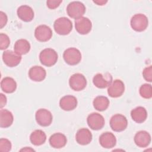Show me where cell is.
<instances>
[{
    "label": "cell",
    "mask_w": 152,
    "mask_h": 152,
    "mask_svg": "<svg viewBox=\"0 0 152 152\" xmlns=\"http://www.w3.org/2000/svg\"><path fill=\"white\" fill-rule=\"evenodd\" d=\"M72 27L71 21L65 17L58 18L53 23L55 31L57 34L62 36L68 34L72 31Z\"/></svg>",
    "instance_id": "6da1fadb"
},
{
    "label": "cell",
    "mask_w": 152,
    "mask_h": 152,
    "mask_svg": "<svg viewBox=\"0 0 152 152\" xmlns=\"http://www.w3.org/2000/svg\"><path fill=\"white\" fill-rule=\"evenodd\" d=\"M58 59L57 52L52 48H46L42 50L39 54V60L43 65L52 66L54 65Z\"/></svg>",
    "instance_id": "7a4b0ae2"
},
{
    "label": "cell",
    "mask_w": 152,
    "mask_h": 152,
    "mask_svg": "<svg viewBox=\"0 0 152 152\" xmlns=\"http://www.w3.org/2000/svg\"><path fill=\"white\" fill-rule=\"evenodd\" d=\"M130 24L131 28L134 31L141 32L147 28L148 20L147 17L143 14H136L132 17Z\"/></svg>",
    "instance_id": "3957f363"
},
{
    "label": "cell",
    "mask_w": 152,
    "mask_h": 152,
    "mask_svg": "<svg viewBox=\"0 0 152 152\" xmlns=\"http://www.w3.org/2000/svg\"><path fill=\"white\" fill-rule=\"evenodd\" d=\"M66 12L71 18L77 19L85 14L86 7L80 1H72L67 5Z\"/></svg>",
    "instance_id": "277c9868"
},
{
    "label": "cell",
    "mask_w": 152,
    "mask_h": 152,
    "mask_svg": "<svg viewBox=\"0 0 152 152\" xmlns=\"http://www.w3.org/2000/svg\"><path fill=\"white\" fill-rule=\"evenodd\" d=\"M81 58L80 51L75 48H69L63 53V58L65 62L69 65L78 64L81 60Z\"/></svg>",
    "instance_id": "5b68a950"
},
{
    "label": "cell",
    "mask_w": 152,
    "mask_h": 152,
    "mask_svg": "<svg viewBox=\"0 0 152 152\" xmlns=\"http://www.w3.org/2000/svg\"><path fill=\"white\" fill-rule=\"evenodd\" d=\"M111 129L115 132H122L128 126L126 118L122 114H115L113 115L109 122Z\"/></svg>",
    "instance_id": "8992f818"
},
{
    "label": "cell",
    "mask_w": 152,
    "mask_h": 152,
    "mask_svg": "<svg viewBox=\"0 0 152 152\" xmlns=\"http://www.w3.org/2000/svg\"><path fill=\"white\" fill-rule=\"evenodd\" d=\"M69 85L71 89L76 91L84 90L87 86V80L81 73L72 74L69 79Z\"/></svg>",
    "instance_id": "52a82bcc"
},
{
    "label": "cell",
    "mask_w": 152,
    "mask_h": 152,
    "mask_svg": "<svg viewBox=\"0 0 152 152\" xmlns=\"http://www.w3.org/2000/svg\"><path fill=\"white\" fill-rule=\"evenodd\" d=\"M35 119L39 125L48 126L52 122L53 116L51 112L48 109H39L36 112Z\"/></svg>",
    "instance_id": "ba28073f"
},
{
    "label": "cell",
    "mask_w": 152,
    "mask_h": 152,
    "mask_svg": "<svg viewBox=\"0 0 152 152\" xmlns=\"http://www.w3.org/2000/svg\"><path fill=\"white\" fill-rule=\"evenodd\" d=\"M88 126L93 130H100L104 125L105 121L103 116L99 113L93 112L88 115L87 118Z\"/></svg>",
    "instance_id": "9c48e42d"
},
{
    "label": "cell",
    "mask_w": 152,
    "mask_h": 152,
    "mask_svg": "<svg viewBox=\"0 0 152 152\" xmlns=\"http://www.w3.org/2000/svg\"><path fill=\"white\" fill-rule=\"evenodd\" d=\"M34 37L39 42H46L52 38V31L47 25L42 24L36 28L34 30Z\"/></svg>",
    "instance_id": "30bf717a"
},
{
    "label": "cell",
    "mask_w": 152,
    "mask_h": 152,
    "mask_svg": "<svg viewBox=\"0 0 152 152\" xmlns=\"http://www.w3.org/2000/svg\"><path fill=\"white\" fill-rule=\"evenodd\" d=\"M125 91V84L121 80H115L112 81L107 88L109 96L113 98L121 97Z\"/></svg>",
    "instance_id": "8fae6325"
},
{
    "label": "cell",
    "mask_w": 152,
    "mask_h": 152,
    "mask_svg": "<svg viewBox=\"0 0 152 152\" xmlns=\"http://www.w3.org/2000/svg\"><path fill=\"white\" fill-rule=\"evenodd\" d=\"M75 28L80 34L85 35L90 32L92 28V23L87 17H81L75 20Z\"/></svg>",
    "instance_id": "7c38bea8"
},
{
    "label": "cell",
    "mask_w": 152,
    "mask_h": 152,
    "mask_svg": "<svg viewBox=\"0 0 152 152\" xmlns=\"http://www.w3.org/2000/svg\"><path fill=\"white\" fill-rule=\"evenodd\" d=\"M21 56L15 52L7 50L2 53V60L4 64L9 67H15L17 66L21 61Z\"/></svg>",
    "instance_id": "4fadbf2b"
},
{
    "label": "cell",
    "mask_w": 152,
    "mask_h": 152,
    "mask_svg": "<svg viewBox=\"0 0 152 152\" xmlns=\"http://www.w3.org/2000/svg\"><path fill=\"white\" fill-rule=\"evenodd\" d=\"M112 81V77L109 73L104 75L98 73L96 74L93 78V84L99 88H104L108 87Z\"/></svg>",
    "instance_id": "5bb4252c"
},
{
    "label": "cell",
    "mask_w": 152,
    "mask_h": 152,
    "mask_svg": "<svg viewBox=\"0 0 152 152\" xmlns=\"http://www.w3.org/2000/svg\"><path fill=\"white\" fill-rule=\"evenodd\" d=\"M135 144L141 148L147 147L151 142V138L150 134L146 131H140L137 132L134 138Z\"/></svg>",
    "instance_id": "9a60e30c"
},
{
    "label": "cell",
    "mask_w": 152,
    "mask_h": 152,
    "mask_svg": "<svg viewBox=\"0 0 152 152\" xmlns=\"http://www.w3.org/2000/svg\"><path fill=\"white\" fill-rule=\"evenodd\" d=\"M77 99L72 95H66L59 100L60 107L65 111H71L75 109L77 106Z\"/></svg>",
    "instance_id": "2e32d148"
},
{
    "label": "cell",
    "mask_w": 152,
    "mask_h": 152,
    "mask_svg": "<svg viewBox=\"0 0 152 152\" xmlns=\"http://www.w3.org/2000/svg\"><path fill=\"white\" fill-rule=\"evenodd\" d=\"M92 134L90 131L85 128L78 129L75 135L77 142L81 145H86L90 144L92 140Z\"/></svg>",
    "instance_id": "e0dca14e"
},
{
    "label": "cell",
    "mask_w": 152,
    "mask_h": 152,
    "mask_svg": "<svg viewBox=\"0 0 152 152\" xmlns=\"http://www.w3.org/2000/svg\"><path fill=\"white\" fill-rule=\"evenodd\" d=\"M99 143L104 148H111L116 144V138L115 135L110 132H106L99 137Z\"/></svg>",
    "instance_id": "ac0fdd59"
},
{
    "label": "cell",
    "mask_w": 152,
    "mask_h": 152,
    "mask_svg": "<svg viewBox=\"0 0 152 152\" xmlns=\"http://www.w3.org/2000/svg\"><path fill=\"white\" fill-rule=\"evenodd\" d=\"M28 74L29 78L32 81L40 82L45 79L46 76V71L43 67L35 65L30 68Z\"/></svg>",
    "instance_id": "d6986e66"
},
{
    "label": "cell",
    "mask_w": 152,
    "mask_h": 152,
    "mask_svg": "<svg viewBox=\"0 0 152 152\" xmlns=\"http://www.w3.org/2000/svg\"><path fill=\"white\" fill-rule=\"evenodd\" d=\"M17 14L18 18L24 22H30L34 16L32 8L27 5H23L19 7L17 9Z\"/></svg>",
    "instance_id": "ffe728a7"
},
{
    "label": "cell",
    "mask_w": 152,
    "mask_h": 152,
    "mask_svg": "<svg viewBox=\"0 0 152 152\" xmlns=\"http://www.w3.org/2000/svg\"><path fill=\"white\" fill-rule=\"evenodd\" d=\"M49 142L52 147L54 148H61L66 144L67 138L64 134L56 132L50 137Z\"/></svg>",
    "instance_id": "44dd1931"
},
{
    "label": "cell",
    "mask_w": 152,
    "mask_h": 152,
    "mask_svg": "<svg viewBox=\"0 0 152 152\" xmlns=\"http://www.w3.org/2000/svg\"><path fill=\"white\" fill-rule=\"evenodd\" d=\"M131 116L136 123H142L147 118V110L142 106H138L131 111Z\"/></svg>",
    "instance_id": "7402d4cb"
},
{
    "label": "cell",
    "mask_w": 152,
    "mask_h": 152,
    "mask_svg": "<svg viewBox=\"0 0 152 152\" xmlns=\"http://www.w3.org/2000/svg\"><path fill=\"white\" fill-rule=\"evenodd\" d=\"M30 48L29 42L24 39L17 40L14 45V52L21 56L27 54L30 51Z\"/></svg>",
    "instance_id": "603a6c76"
},
{
    "label": "cell",
    "mask_w": 152,
    "mask_h": 152,
    "mask_svg": "<svg viewBox=\"0 0 152 152\" xmlns=\"http://www.w3.org/2000/svg\"><path fill=\"white\" fill-rule=\"evenodd\" d=\"M46 140V135L41 129H36L33 131L30 135V141L32 144L39 146L43 144Z\"/></svg>",
    "instance_id": "cb8c5ba5"
},
{
    "label": "cell",
    "mask_w": 152,
    "mask_h": 152,
    "mask_svg": "<svg viewBox=\"0 0 152 152\" xmlns=\"http://www.w3.org/2000/svg\"><path fill=\"white\" fill-rule=\"evenodd\" d=\"M14 117L12 113L7 109H1L0 110V126L8 128L13 123Z\"/></svg>",
    "instance_id": "d4e9b609"
},
{
    "label": "cell",
    "mask_w": 152,
    "mask_h": 152,
    "mask_svg": "<svg viewBox=\"0 0 152 152\" xmlns=\"http://www.w3.org/2000/svg\"><path fill=\"white\" fill-rule=\"evenodd\" d=\"M2 90L6 93H12L17 88V83L11 77H7L4 78L1 82Z\"/></svg>",
    "instance_id": "484cf974"
},
{
    "label": "cell",
    "mask_w": 152,
    "mask_h": 152,
    "mask_svg": "<svg viewBox=\"0 0 152 152\" xmlns=\"http://www.w3.org/2000/svg\"><path fill=\"white\" fill-rule=\"evenodd\" d=\"M109 100L106 96H99L94 98L93 104L94 109L98 111L102 112L106 110L109 106Z\"/></svg>",
    "instance_id": "4316f807"
},
{
    "label": "cell",
    "mask_w": 152,
    "mask_h": 152,
    "mask_svg": "<svg viewBox=\"0 0 152 152\" xmlns=\"http://www.w3.org/2000/svg\"><path fill=\"white\" fill-rule=\"evenodd\" d=\"M139 93L140 96L145 99L152 97V87L150 84H144L140 87Z\"/></svg>",
    "instance_id": "83f0119b"
},
{
    "label": "cell",
    "mask_w": 152,
    "mask_h": 152,
    "mask_svg": "<svg viewBox=\"0 0 152 152\" xmlns=\"http://www.w3.org/2000/svg\"><path fill=\"white\" fill-rule=\"evenodd\" d=\"M12 144L11 141L7 139L2 138L0 140V151L2 152H8L11 150Z\"/></svg>",
    "instance_id": "f1b7e54d"
},
{
    "label": "cell",
    "mask_w": 152,
    "mask_h": 152,
    "mask_svg": "<svg viewBox=\"0 0 152 152\" xmlns=\"http://www.w3.org/2000/svg\"><path fill=\"white\" fill-rule=\"evenodd\" d=\"M10 44V39L8 35L5 33H1L0 34V49L4 50L8 48Z\"/></svg>",
    "instance_id": "f546056e"
},
{
    "label": "cell",
    "mask_w": 152,
    "mask_h": 152,
    "mask_svg": "<svg viewBox=\"0 0 152 152\" xmlns=\"http://www.w3.org/2000/svg\"><path fill=\"white\" fill-rule=\"evenodd\" d=\"M142 76L144 80L148 82L152 81V66H149L145 68L142 71Z\"/></svg>",
    "instance_id": "4dcf8cb0"
},
{
    "label": "cell",
    "mask_w": 152,
    "mask_h": 152,
    "mask_svg": "<svg viewBox=\"0 0 152 152\" xmlns=\"http://www.w3.org/2000/svg\"><path fill=\"white\" fill-rule=\"evenodd\" d=\"M62 2V1H54V0H48L46 1L47 7L51 10H54L58 8L59 5Z\"/></svg>",
    "instance_id": "1f68e13d"
},
{
    "label": "cell",
    "mask_w": 152,
    "mask_h": 152,
    "mask_svg": "<svg viewBox=\"0 0 152 152\" xmlns=\"http://www.w3.org/2000/svg\"><path fill=\"white\" fill-rule=\"evenodd\" d=\"M8 21V18L6 14L2 11L0 12V25L1 28H2L6 24Z\"/></svg>",
    "instance_id": "d6a6232c"
},
{
    "label": "cell",
    "mask_w": 152,
    "mask_h": 152,
    "mask_svg": "<svg viewBox=\"0 0 152 152\" xmlns=\"http://www.w3.org/2000/svg\"><path fill=\"white\" fill-rule=\"evenodd\" d=\"M7 102V100L6 96L4 94L1 93L0 94V107L1 109L6 105Z\"/></svg>",
    "instance_id": "836d02e7"
},
{
    "label": "cell",
    "mask_w": 152,
    "mask_h": 152,
    "mask_svg": "<svg viewBox=\"0 0 152 152\" xmlns=\"http://www.w3.org/2000/svg\"><path fill=\"white\" fill-rule=\"evenodd\" d=\"M93 2L97 5H103L107 2V1H93Z\"/></svg>",
    "instance_id": "e575fe53"
},
{
    "label": "cell",
    "mask_w": 152,
    "mask_h": 152,
    "mask_svg": "<svg viewBox=\"0 0 152 152\" xmlns=\"http://www.w3.org/2000/svg\"><path fill=\"white\" fill-rule=\"evenodd\" d=\"M20 151H34V149L30 148V147H26L25 148H23L22 149L20 150Z\"/></svg>",
    "instance_id": "d590c367"
}]
</instances>
